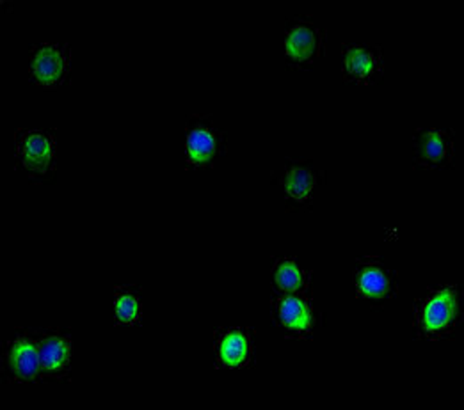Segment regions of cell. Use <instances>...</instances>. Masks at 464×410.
Listing matches in <instances>:
<instances>
[{
    "label": "cell",
    "mask_w": 464,
    "mask_h": 410,
    "mask_svg": "<svg viewBox=\"0 0 464 410\" xmlns=\"http://www.w3.org/2000/svg\"><path fill=\"white\" fill-rule=\"evenodd\" d=\"M461 317V297L454 286L429 291L417 308L418 334L425 338H440L458 325Z\"/></svg>",
    "instance_id": "6da1fadb"
},
{
    "label": "cell",
    "mask_w": 464,
    "mask_h": 410,
    "mask_svg": "<svg viewBox=\"0 0 464 410\" xmlns=\"http://www.w3.org/2000/svg\"><path fill=\"white\" fill-rule=\"evenodd\" d=\"M323 48V34L315 24L294 22L285 36V50L290 61L299 64L314 62Z\"/></svg>",
    "instance_id": "7a4b0ae2"
},
{
    "label": "cell",
    "mask_w": 464,
    "mask_h": 410,
    "mask_svg": "<svg viewBox=\"0 0 464 410\" xmlns=\"http://www.w3.org/2000/svg\"><path fill=\"white\" fill-rule=\"evenodd\" d=\"M70 53L59 46H44L34 53L31 73L42 86H53L63 81L68 72Z\"/></svg>",
    "instance_id": "3957f363"
},
{
    "label": "cell",
    "mask_w": 464,
    "mask_h": 410,
    "mask_svg": "<svg viewBox=\"0 0 464 410\" xmlns=\"http://www.w3.org/2000/svg\"><path fill=\"white\" fill-rule=\"evenodd\" d=\"M356 286L365 300L381 302L395 293V277L390 271L377 263H363L358 271Z\"/></svg>",
    "instance_id": "277c9868"
},
{
    "label": "cell",
    "mask_w": 464,
    "mask_h": 410,
    "mask_svg": "<svg viewBox=\"0 0 464 410\" xmlns=\"http://www.w3.org/2000/svg\"><path fill=\"white\" fill-rule=\"evenodd\" d=\"M454 155V137L445 130H425L417 137V162L421 166H443Z\"/></svg>",
    "instance_id": "5b68a950"
},
{
    "label": "cell",
    "mask_w": 464,
    "mask_h": 410,
    "mask_svg": "<svg viewBox=\"0 0 464 410\" xmlns=\"http://www.w3.org/2000/svg\"><path fill=\"white\" fill-rule=\"evenodd\" d=\"M343 73L351 81L372 82L381 73V52L371 46H351L343 55Z\"/></svg>",
    "instance_id": "8992f818"
},
{
    "label": "cell",
    "mask_w": 464,
    "mask_h": 410,
    "mask_svg": "<svg viewBox=\"0 0 464 410\" xmlns=\"http://www.w3.org/2000/svg\"><path fill=\"white\" fill-rule=\"evenodd\" d=\"M20 153L27 167L44 173L47 171L53 158V142L44 134L31 132L29 136H24L22 138Z\"/></svg>",
    "instance_id": "52a82bcc"
},
{
    "label": "cell",
    "mask_w": 464,
    "mask_h": 410,
    "mask_svg": "<svg viewBox=\"0 0 464 410\" xmlns=\"http://www.w3.org/2000/svg\"><path fill=\"white\" fill-rule=\"evenodd\" d=\"M278 321L290 332H306L312 325V311L304 299L286 295L278 300Z\"/></svg>",
    "instance_id": "ba28073f"
},
{
    "label": "cell",
    "mask_w": 464,
    "mask_h": 410,
    "mask_svg": "<svg viewBox=\"0 0 464 410\" xmlns=\"http://www.w3.org/2000/svg\"><path fill=\"white\" fill-rule=\"evenodd\" d=\"M9 366L20 378H33L42 369L40 350L27 339H18L9 352Z\"/></svg>",
    "instance_id": "9c48e42d"
},
{
    "label": "cell",
    "mask_w": 464,
    "mask_h": 410,
    "mask_svg": "<svg viewBox=\"0 0 464 410\" xmlns=\"http://www.w3.org/2000/svg\"><path fill=\"white\" fill-rule=\"evenodd\" d=\"M218 153V138L207 127H194L187 137V155L192 164H207Z\"/></svg>",
    "instance_id": "30bf717a"
},
{
    "label": "cell",
    "mask_w": 464,
    "mask_h": 410,
    "mask_svg": "<svg viewBox=\"0 0 464 410\" xmlns=\"http://www.w3.org/2000/svg\"><path fill=\"white\" fill-rule=\"evenodd\" d=\"M249 339L242 330H230L219 343V359L228 367H238L249 358Z\"/></svg>",
    "instance_id": "8fae6325"
},
{
    "label": "cell",
    "mask_w": 464,
    "mask_h": 410,
    "mask_svg": "<svg viewBox=\"0 0 464 410\" xmlns=\"http://www.w3.org/2000/svg\"><path fill=\"white\" fill-rule=\"evenodd\" d=\"M42 369L48 373H63L70 361V343L64 338L50 336L40 347Z\"/></svg>",
    "instance_id": "7c38bea8"
},
{
    "label": "cell",
    "mask_w": 464,
    "mask_h": 410,
    "mask_svg": "<svg viewBox=\"0 0 464 410\" xmlns=\"http://www.w3.org/2000/svg\"><path fill=\"white\" fill-rule=\"evenodd\" d=\"M314 185H315V178L306 167L294 166L286 175L285 192L288 197H292L295 201H303L314 190Z\"/></svg>",
    "instance_id": "4fadbf2b"
},
{
    "label": "cell",
    "mask_w": 464,
    "mask_h": 410,
    "mask_svg": "<svg viewBox=\"0 0 464 410\" xmlns=\"http://www.w3.org/2000/svg\"><path fill=\"white\" fill-rule=\"evenodd\" d=\"M275 281L278 284L279 290L286 293H294L304 286V273L297 269V265L290 260L281 262L276 271H275Z\"/></svg>",
    "instance_id": "5bb4252c"
},
{
    "label": "cell",
    "mask_w": 464,
    "mask_h": 410,
    "mask_svg": "<svg viewBox=\"0 0 464 410\" xmlns=\"http://www.w3.org/2000/svg\"><path fill=\"white\" fill-rule=\"evenodd\" d=\"M116 317L121 323H132L140 319V299L134 293H120L114 300Z\"/></svg>",
    "instance_id": "9a60e30c"
}]
</instances>
